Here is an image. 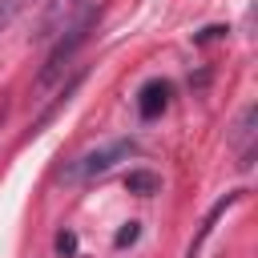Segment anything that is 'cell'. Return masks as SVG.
<instances>
[{
  "instance_id": "obj_1",
  "label": "cell",
  "mask_w": 258,
  "mask_h": 258,
  "mask_svg": "<svg viewBox=\"0 0 258 258\" xmlns=\"http://www.w3.org/2000/svg\"><path fill=\"white\" fill-rule=\"evenodd\" d=\"M97 20H101V8L97 4H85V8H77L60 28H56V48L48 52V60H44V69H40V77H36V85L44 89V85H52L64 69H69V60L77 56V48L89 40V32L97 28Z\"/></svg>"
},
{
  "instance_id": "obj_6",
  "label": "cell",
  "mask_w": 258,
  "mask_h": 258,
  "mask_svg": "<svg viewBox=\"0 0 258 258\" xmlns=\"http://www.w3.org/2000/svg\"><path fill=\"white\" fill-rule=\"evenodd\" d=\"M125 189H129V194L149 198V194H157V189H161V177H157V173H149V169H133V173L125 177Z\"/></svg>"
},
{
  "instance_id": "obj_4",
  "label": "cell",
  "mask_w": 258,
  "mask_h": 258,
  "mask_svg": "<svg viewBox=\"0 0 258 258\" xmlns=\"http://www.w3.org/2000/svg\"><path fill=\"white\" fill-rule=\"evenodd\" d=\"M242 198H246V189H230L226 198H218V202L210 206V214L202 218V226H198V234H194V242L185 246V258H198V254H202V246H206V238L214 234V226H218V218H222V214H226L230 206H238Z\"/></svg>"
},
{
  "instance_id": "obj_10",
  "label": "cell",
  "mask_w": 258,
  "mask_h": 258,
  "mask_svg": "<svg viewBox=\"0 0 258 258\" xmlns=\"http://www.w3.org/2000/svg\"><path fill=\"white\" fill-rule=\"evenodd\" d=\"M56 250H60V254H73V250H77V238H73V234L64 230V234L56 238Z\"/></svg>"
},
{
  "instance_id": "obj_9",
  "label": "cell",
  "mask_w": 258,
  "mask_h": 258,
  "mask_svg": "<svg viewBox=\"0 0 258 258\" xmlns=\"http://www.w3.org/2000/svg\"><path fill=\"white\" fill-rule=\"evenodd\" d=\"M218 36H226V28H218V24H214V28H202L194 40H198V44H206V40H218Z\"/></svg>"
},
{
  "instance_id": "obj_2",
  "label": "cell",
  "mask_w": 258,
  "mask_h": 258,
  "mask_svg": "<svg viewBox=\"0 0 258 258\" xmlns=\"http://www.w3.org/2000/svg\"><path fill=\"white\" fill-rule=\"evenodd\" d=\"M133 153H137V141H133V137L109 141V145H101V149H89V153L73 157V161L60 169V181H93V177L109 173L117 161H129Z\"/></svg>"
},
{
  "instance_id": "obj_3",
  "label": "cell",
  "mask_w": 258,
  "mask_h": 258,
  "mask_svg": "<svg viewBox=\"0 0 258 258\" xmlns=\"http://www.w3.org/2000/svg\"><path fill=\"white\" fill-rule=\"evenodd\" d=\"M254 141H258V109L246 105V109L238 113L234 133H230V145H234V153H238V169H250V165H254Z\"/></svg>"
},
{
  "instance_id": "obj_5",
  "label": "cell",
  "mask_w": 258,
  "mask_h": 258,
  "mask_svg": "<svg viewBox=\"0 0 258 258\" xmlns=\"http://www.w3.org/2000/svg\"><path fill=\"white\" fill-rule=\"evenodd\" d=\"M169 81H161V77H153V81H145L141 85V93H137V113L145 117V121H153V117H161L165 113V105H169Z\"/></svg>"
},
{
  "instance_id": "obj_8",
  "label": "cell",
  "mask_w": 258,
  "mask_h": 258,
  "mask_svg": "<svg viewBox=\"0 0 258 258\" xmlns=\"http://www.w3.org/2000/svg\"><path fill=\"white\" fill-rule=\"evenodd\" d=\"M137 234H141V226H137V222H129V226L117 234V246H133V242H137Z\"/></svg>"
},
{
  "instance_id": "obj_11",
  "label": "cell",
  "mask_w": 258,
  "mask_h": 258,
  "mask_svg": "<svg viewBox=\"0 0 258 258\" xmlns=\"http://www.w3.org/2000/svg\"><path fill=\"white\" fill-rule=\"evenodd\" d=\"M4 121H8V101L0 97V129H4Z\"/></svg>"
},
{
  "instance_id": "obj_7",
  "label": "cell",
  "mask_w": 258,
  "mask_h": 258,
  "mask_svg": "<svg viewBox=\"0 0 258 258\" xmlns=\"http://www.w3.org/2000/svg\"><path fill=\"white\" fill-rule=\"evenodd\" d=\"M28 4H32V0H0V32H4V28H8Z\"/></svg>"
}]
</instances>
